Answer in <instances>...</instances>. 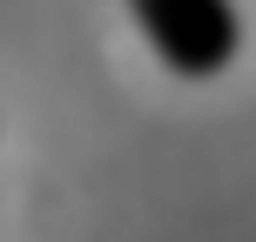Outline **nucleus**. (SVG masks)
<instances>
[{"instance_id":"obj_1","label":"nucleus","mask_w":256,"mask_h":242,"mask_svg":"<svg viewBox=\"0 0 256 242\" xmlns=\"http://www.w3.org/2000/svg\"><path fill=\"white\" fill-rule=\"evenodd\" d=\"M128 13L142 20L162 67L182 81H216L243 47L236 0H128Z\"/></svg>"}]
</instances>
